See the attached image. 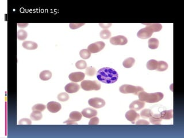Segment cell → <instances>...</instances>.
Instances as JSON below:
<instances>
[{
    "label": "cell",
    "instance_id": "cell-1",
    "mask_svg": "<svg viewBox=\"0 0 184 138\" xmlns=\"http://www.w3.org/2000/svg\"><path fill=\"white\" fill-rule=\"evenodd\" d=\"M97 78L98 81L107 84L116 82L118 78L117 72L113 68L103 67L97 72Z\"/></svg>",
    "mask_w": 184,
    "mask_h": 138
},
{
    "label": "cell",
    "instance_id": "cell-2",
    "mask_svg": "<svg viewBox=\"0 0 184 138\" xmlns=\"http://www.w3.org/2000/svg\"><path fill=\"white\" fill-rule=\"evenodd\" d=\"M138 96L139 100L148 103H155L160 101L163 98L164 95L161 92L148 93L143 90L139 93Z\"/></svg>",
    "mask_w": 184,
    "mask_h": 138
},
{
    "label": "cell",
    "instance_id": "cell-3",
    "mask_svg": "<svg viewBox=\"0 0 184 138\" xmlns=\"http://www.w3.org/2000/svg\"><path fill=\"white\" fill-rule=\"evenodd\" d=\"M81 87L86 91L99 90L101 89V84L97 81L85 80L81 83Z\"/></svg>",
    "mask_w": 184,
    "mask_h": 138
},
{
    "label": "cell",
    "instance_id": "cell-4",
    "mask_svg": "<svg viewBox=\"0 0 184 138\" xmlns=\"http://www.w3.org/2000/svg\"><path fill=\"white\" fill-rule=\"evenodd\" d=\"M119 90L121 93H132L135 95H138L139 93L143 91L144 89L141 86H136L131 85H122L120 87Z\"/></svg>",
    "mask_w": 184,
    "mask_h": 138
},
{
    "label": "cell",
    "instance_id": "cell-5",
    "mask_svg": "<svg viewBox=\"0 0 184 138\" xmlns=\"http://www.w3.org/2000/svg\"><path fill=\"white\" fill-rule=\"evenodd\" d=\"M82 115L80 112L73 111L70 113L69 119L64 122L67 124H77V121H79L81 120Z\"/></svg>",
    "mask_w": 184,
    "mask_h": 138
},
{
    "label": "cell",
    "instance_id": "cell-6",
    "mask_svg": "<svg viewBox=\"0 0 184 138\" xmlns=\"http://www.w3.org/2000/svg\"><path fill=\"white\" fill-rule=\"evenodd\" d=\"M153 32L154 31L152 28L150 26L146 25L145 28H142L138 31V32L137 33V36L141 39H146L151 37Z\"/></svg>",
    "mask_w": 184,
    "mask_h": 138
},
{
    "label": "cell",
    "instance_id": "cell-7",
    "mask_svg": "<svg viewBox=\"0 0 184 138\" xmlns=\"http://www.w3.org/2000/svg\"><path fill=\"white\" fill-rule=\"evenodd\" d=\"M128 39L124 36L118 35L116 36H114L110 38V43L113 45L116 46H122L125 45L127 43Z\"/></svg>",
    "mask_w": 184,
    "mask_h": 138
},
{
    "label": "cell",
    "instance_id": "cell-8",
    "mask_svg": "<svg viewBox=\"0 0 184 138\" xmlns=\"http://www.w3.org/2000/svg\"><path fill=\"white\" fill-rule=\"evenodd\" d=\"M105 46V43L103 42H97L94 43L90 44L88 47V50L91 52V53H97L101 51Z\"/></svg>",
    "mask_w": 184,
    "mask_h": 138
},
{
    "label": "cell",
    "instance_id": "cell-9",
    "mask_svg": "<svg viewBox=\"0 0 184 138\" xmlns=\"http://www.w3.org/2000/svg\"><path fill=\"white\" fill-rule=\"evenodd\" d=\"M88 103L90 106H92L94 108H101L105 105V101L102 98L98 97H94L89 99Z\"/></svg>",
    "mask_w": 184,
    "mask_h": 138
},
{
    "label": "cell",
    "instance_id": "cell-10",
    "mask_svg": "<svg viewBox=\"0 0 184 138\" xmlns=\"http://www.w3.org/2000/svg\"><path fill=\"white\" fill-rule=\"evenodd\" d=\"M126 119L131 121L132 123L134 124L135 121L139 119L140 117V115L136 112V111L131 109L130 111H128L126 113Z\"/></svg>",
    "mask_w": 184,
    "mask_h": 138
},
{
    "label": "cell",
    "instance_id": "cell-11",
    "mask_svg": "<svg viewBox=\"0 0 184 138\" xmlns=\"http://www.w3.org/2000/svg\"><path fill=\"white\" fill-rule=\"evenodd\" d=\"M47 108L48 111L51 113H56L61 109L62 106H61V105L59 102L51 101L47 104Z\"/></svg>",
    "mask_w": 184,
    "mask_h": 138
},
{
    "label": "cell",
    "instance_id": "cell-12",
    "mask_svg": "<svg viewBox=\"0 0 184 138\" xmlns=\"http://www.w3.org/2000/svg\"><path fill=\"white\" fill-rule=\"evenodd\" d=\"M69 79L74 82H78L83 81L85 78V74L82 72L72 73L69 76Z\"/></svg>",
    "mask_w": 184,
    "mask_h": 138
},
{
    "label": "cell",
    "instance_id": "cell-13",
    "mask_svg": "<svg viewBox=\"0 0 184 138\" xmlns=\"http://www.w3.org/2000/svg\"><path fill=\"white\" fill-rule=\"evenodd\" d=\"M80 89V85L77 83L71 82L65 86V90L69 93H74L77 92Z\"/></svg>",
    "mask_w": 184,
    "mask_h": 138
},
{
    "label": "cell",
    "instance_id": "cell-14",
    "mask_svg": "<svg viewBox=\"0 0 184 138\" xmlns=\"http://www.w3.org/2000/svg\"><path fill=\"white\" fill-rule=\"evenodd\" d=\"M82 115L83 116L86 118L91 119L93 117L96 116L97 115V111L92 108H87L82 111Z\"/></svg>",
    "mask_w": 184,
    "mask_h": 138
},
{
    "label": "cell",
    "instance_id": "cell-15",
    "mask_svg": "<svg viewBox=\"0 0 184 138\" xmlns=\"http://www.w3.org/2000/svg\"><path fill=\"white\" fill-rule=\"evenodd\" d=\"M145 105V103L143 101H142L141 100H135L133 101L131 104L130 105V109H133L135 111H139L141 109H142Z\"/></svg>",
    "mask_w": 184,
    "mask_h": 138
},
{
    "label": "cell",
    "instance_id": "cell-16",
    "mask_svg": "<svg viewBox=\"0 0 184 138\" xmlns=\"http://www.w3.org/2000/svg\"><path fill=\"white\" fill-rule=\"evenodd\" d=\"M159 116L162 119L169 120L172 119L173 117V111L172 109L163 111L159 114Z\"/></svg>",
    "mask_w": 184,
    "mask_h": 138
},
{
    "label": "cell",
    "instance_id": "cell-17",
    "mask_svg": "<svg viewBox=\"0 0 184 138\" xmlns=\"http://www.w3.org/2000/svg\"><path fill=\"white\" fill-rule=\"evenodd\" d=\"M22 46L24 48L29 50H35L38 47V45L37 43L32 41H25L23 43Z\"/></svg>",
    "mask_w": 184,
    "mask_h": 138
},
{
    "label": "cell",
    "instance_id": "cell-18",
    "mask_svg": "<svg viewBox=\"0 0 184 138\" xmlns=\"http://www.w3.org/2000/svg\"><path fill=\"white\" fill-rule=\"evenodd\" d=\"M52 73L49 70H44L40 73L39 77L43 81H48L51 79Z\"/></svg>",
    "mask_w": 184,
    "mask_h": 138
},
{
    "label": "cell",
    "instance_id": "cell-19",
    "mask_svg": "<svg viewBox=\"0 0 184 138\" xmlns=\"http://www.w3.org/2000/svg\"><path fill=\"white\" fill-rule=\"evenodd\" d=\"M158 62L157 60L151 59L147 63V68L150 70H157L158 67Z\"/></svg>",
    "mask_w": 184,
    "mask_h": 138
},
{
    "label": "cell",
    "instance_id": "cell-20",
    "mask_svg": "<svg viewBox=\"0 0 184 138\" xmlns=\"http://www.w3.org/2000/svg\"><path fill=\"white\" fill-rule=\"evenodd\" d=\"M149 119L150 122L153 124H160L162 120V119L159 117V114H154L153 113Z\"/></svg>",
    "mask_w": 184,
    "mask_h": 138
},
{
    "label": "cell",
    "instance_id": "cell-21",
    "mask_svg": "<svg viewBox=\"0 0 184 138\" xmlns=\"http://www.w3.org/2000/svg\"><path fill=\"white\" fill-rule=\"evenodd\" d=\"M149 47L151 49H156L159 46V40L156 38H151L149 40L148 42Z\"/></svg>",
    "mask_w": 184,
    "mask_h": 138
},
{
    "label": "cell",
    "instance_id": "cell-22",
    "mask_svg": "<svg viewBox=\"0 0 184 138\" xmlns=\"http://www.w3.org/2000/svg\"><path fill=\"white\" fill-rule=\"evenodd\" d=\"M135 62V60L134 58H128L122 62V65L126 68H131L134 66Z\"/></svg>",
    "mask_w": 184,
    "mask_h": 138
},
{
    "label": "cell",
    "instance_id": "cell-23",
    "mask_svg": "<svg viewBox=\"0 0 184 138\" xmlns=\"http://www.w3.org/2000/svg\"><path fill=\"white\" fill-rule=\"evenodd\" d=\"M143 24L150 26L154 32H159L162 28V25L159 23H143Z\"/></svg>",
    "mask_w": 184,
    "mask_h": 138
},
{
    "label": "cell",
    "instance_id": "cell-24",
    "mask_svg": "<svg viewBox=\"0 0 184 138\" xmlns=\"http://www.w3.org/2000/svg\"><path fill=\"white\" fill-rule=\"evenodd\" d=\"M167 68H168V64L166 62L162 61V60L158 61L157 70L159 72H163L166 70Z\"/></svg>",
    "mask_w": 184,
    "mask_h": 138
},
{
    "label": "cell",
    "instance_id": "cell-25",
    "mask_svg": "<svg viewBox=\"0 0 184 138\" xmlns=\"http://www.w3.org/2000/svg\"><path fill=\"white\" fill-rule=\"evenodd\" d=\"M42 117H43V115L41 112L37 111H33L31 113V115H30L31 119L34 121L40 120V119H41Z\"/></svg>",
    "mask_w": 184,
    "mask_h": 138
},
{
    "label": "cell",
    "instance_id": "cell-26",
    "mask_svg": "<svg viewBox=\"0 0 184 138\" xmlns=\"http://www.w3.org/2000/svg\"><path fill=\"white\" fill-rule=\"evenodd\" d=\"M80 56L84 59H87L91 56V52L88 49L81 50L80 52Z\"/></svg>",
    "mask_w": 184,
    "mask_h": 138
},
{
    "label": "cell",
    "instance_id": "cell-27",
    "mask_svg": "<svg viewBox=\"0 0 184 138\" xmlns=\"http://www.w3.org/2000/svg\"><path fill=\"white\" fill-rule=\"evenodd\" d=\"M76 66L77 68L80 69V70H83V69H85L86 68L87 63L85 60H80L76 62Z\"/></svg>",
    "mask_w": 184,
    "mask_h": 138
},
{
    "label": "cell",
    "instance_id": "cell-28",
    "mask_svg": "<svg viewBox=\"0 0 184 138\" xmlns=\"http://www.w3.org/2000/svg\"><path fill=\"white\" fill-rule=\"evenodd\" d=\"M100 35L102 39H107L111 36V32L108 29H103L100 32Z\"/></svg>",
    "mask_w": 184,
    "mask_h": 138
},
{
    "label": "cell",
    "instance_id": "cell-29",
    "mask_svg": "<svg viewBox=\"0 0 184 138\" xmlns=\"http://www.w3.org/2000/svg\"><path fill=\"white\" fill-rule=\"evenodd\" d=\"M152 113L153 112H151L150 109H143V111H141V116L144 119H147V118H149L151 116Z\"/></svg>",
    "mask_w": 184,
    "mask_h": 138
},
{
    "label": "cell",
    "instance_id": "cell-30",
    "mask_svg": "<svg viewBox=\"0 0 184 138\" xmlns=\"http://www.w3.org/2000/svg\"><path fill=\"white\" fill-rule=\"evenodd\" d=\"M27 38V33L23 29H20L17 32V38L20 40H24Z\"/></svg>",
    "mask_w": 184,
    "mask_h": 138
},
{
    "label": "cell",
    "instance_id": "cell-31",
    "mask_svg": "<svg viewBox=\"0 0 184 138\" xmlns=\"http://www.w3.org/2000/svg\"><path fill=\"white\" fill-rule=\"evenodd\" d=\"M58 99L60 101L65 102L69 99V96L66 93H61L58 95Z\"/></svg>",
    "mask_w": 184,
    "mask_h": 138
},
{
    "label": "cell",
    "instance_id": "cell-32",
    "mask_svg": "<svg viewBox=\"0 0 184 138\" xmlns=\"http://www.w3.org/2000/svg\"><path fill=\"white\" fill-rule=\"evenodd\" d=\"M86 74L89 76H93L96 73V68L93 67L89 66L86 69Z\"/></svg>",
    "mask_w": 184,
    "mask_h": 138
},
{
    "label": "cell",
    "instance_id": "cell-33",
    "mask_svg": "<svg viewBox=\"0 0 184 138\" xmlns=\"http://www.w3.org/2000/svg\"><path fill=\"white\" fill-rule=\"evenodd\" d=\"M45 109V106L42 104H37L32 107V111H37L40 112L43 111Z\"/></svg>",
    "mask_w": 184,
    "mask_h": 138
},
{
    "label": "cell",
    "instance_id": "cell-34",
    "mask_svg": "<svg viewBox=\"0 0 184 138\" xmlns=\"http://www.w3.org/2000/svg\"><path fill=\"white\" fill-rule=\"evenodd\" d=\"M84 25H85V23H70V27L72 29H75L80 28Z\"/></svg>",
    "mask_w": 184,
    "mask_h": 138
},
{
    "label": "cell",
    "instance_id": "cell-35",
    "mask_svg": "<svg viewBox=\"0 0 184 138\" xmlns=\"http://www.w3.org/2000/svg\"><path fill=\"white\" fill-rule=\"evenodd\" d=\"M98 123H99V119L96 116L92 117L89 122V124L90 125L91 124L96 125V124H98Z\"/></svg>",
    "mask_w": 184,
    "mask_h": 138
},
{
    "label": "cell",
    "instance_id": "cell-36",
    "mask_svg": "<svg viewBox=\"0 0 184 138\" xmlns=\"http://www.w3.org/2000/svg\"><path fill=\"white\" fill-rule=\"evenodd\" d=\"M31 123L32 122L31 120L27 118H23L21 119L19 122V124H31Z\"/></svg>",
    "mask_w": 184,
    "mask_h": 138
},
{
    "label": "cell",
    "instance_id": "cell-37",
    "mask_svg": "<svg viewBox=\"0 0 184 138\" xmlns=\"http://www.w3.org/2000/svg\"><path fill=\"white\" fill-rule=\"evenodd\" d=\"M136 124H150V122L145 120H139L136 122Z\"/></svg>",
    "mask_w": 184,
    "mask_h": 138
},
{
    "label": "cell",
    "instance_id": "cell-38",
    "mask_svg": "<svg viewBox=\"0 0 184 138\" xmlns=\"http://www.w3.org/2000/svg\"><path fill=\"white\" fill-rule=\"evenodd\" d=\"M100 25L102 27V28L106 29V28H109L110 26L112 25V24H100Z\"/></svg>",
    "mask_w": 184,
    "mask_h": 138
},
{
    "label": "cell",
    "instance_id": "cell-39",
    "mask_svg": "<svg viewBox=\"0 0 184 138\" xmlns=\"http://www.w3.org/2000/svg\"><path fill=\"white\" fill-rule=\"evenodd\" d=\"M28 25V24H23V25L21 24H18V25L20 26L21 28H22L23 26V27H26V26Z\"/></svg>",
    "mask_w": 184,
    "mask_h": 138
}]
</instances>
